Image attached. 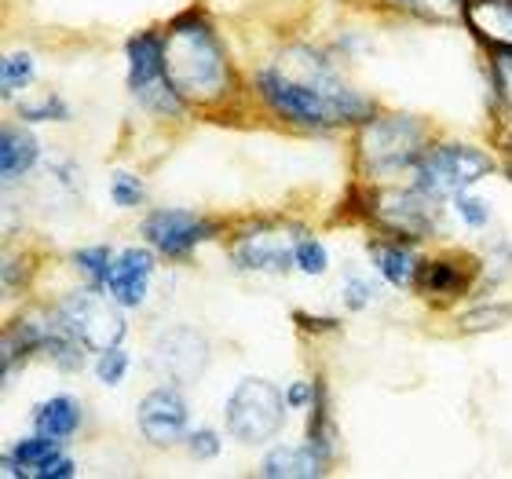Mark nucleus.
Returning <instances> with one entry per match:
<instances>
[{"label": "nucleus", "instance_id": "obj_1", "mask_svg": "<svg viewBox=\"0 0 512 479\" xmlns=\"http://www.w3.org/2000/svg\"><path fill=\"white\" fill-rule=\"evenodd\" d=\"M256 92L267 99V107L300 125H341V121H363L370 114V103L355 96L333 74V66L311 52L282 55L275 66H267L256 77Z\"/></svg>", "mask_w": 512, "mask_h": 479}, {"label": "nucleus", "instance_id": "obj_2", "mask_svg": "<svg viewBox=\"0 0 512 479\" xmlns=\"http://www.w3.org/2000/svg\"><path fill=\"white\" fill-rule=\"evenodd\" d=\"M161 59H165L172 92L183 103H216L231 85L224 48L205 22H176L161 37Z\"/></svg>", "mask_w": 512, "mask_h": 479}, {"label": "nucleus", "instance_id": "obj_3", "mask_svg": "<svg viewBox=\"0 0 512 479\" xmlns=\"http://www.w3.org/2000/svg\"><path fill=\"white\" fill-rule=\"evenodd\" d=\"M417 172V191H425L428 198H458L465 194L476 180H483L491 172V158L483 150L461 147V143H443V147L425 150L414 165Z\"/></svg>", "mask_w": 512, "mask_h": 479}, {"label": "nucleus", "instance_id": "obj_4", "mask_svg": "<svg viewBox=\"0 0 512 479\" xmlns=\"http://www.w3.org/2000/svg\"><path fill=\"white\" fill-rule=\"evenodd\" d=\"M286 425V399L278 395L275 384L249 377L235 388V395L227 399V428L238 443H267L275 439Z\"/></svg>", "mask_w": 512, "mask_h": 479}, {"label": "nucleus", "instance_id": "obj_5", "mask_svg": "<svg viewBox=\"0 0 512 479\" xmlns=\"http://www.w3.org/2000/svg\"><path fill=\"white\" fill-rule=\"evenodd\" d=\"M363 165L374 176H392L425 154V128L414 118H374L363 128Z\"/></svg>", "mask_w": 512, "mask_h": 479}, {"label": "nucleus", "instance_id": "obj_6", "mask_svg": "<svg viewBox=\"0 0 512 479\" xmlns=\"http://www.w3.org/2000/svg\"><path fill=\"white\" fill-rule=\"evenodd\" d=\"M55 311H59V319L70 326V333L85 344L88 352L103 355V352H110V348H118V341L125 337V322H121L118 308L99 297V289L66 293Z\"/></svg>", "mask_w": 512, "mask_h": 479}, {"label": "nucleus", "instance_id": "obj_7", "mask_svg": "<svg viewBox=\"0 0 512 479\" xmlns=\"http://www.w3.org/2000/svg\"><path fill=\"white\" fill-rule=\"evenodd\" d=\"M128 88L143 107L158 114H180L183 99L172 92L161 59V33H139L128 41Z\"/></svg>", "mask_w": 512, "mask_h": 479}, {"label": "nucleus", "instance_id": "obj_8", "mask_svg": "<svg viewBox=\"0 0 512 479\" xmlns=\"http://www.w3.org/2000/svg\"><path fill=\"white\" fill-rule=\"evenodd\" d=\"M374 216L388 231L406 238H425L436 231L439 202L425 191H384L374 198Z\"/></svg>", "mask_w": 512, "mask_h": 479}, {"label": "nucleus", "instance_id": "obj_9", "mask_svg": "<svg viewBox=\"0 0 512 479\" xmlns=\"http://www.w3.org/2000/svg\"><path fill=\"white\" fill-rule=\"evenodd\" d=\"M209 362V344L198 330H169L154 341V352H150V366L169 377L172 384H187L198 381Z\"/></svg>", "mask_w": 512, "mask_h": 479}, {"label": "nucleus", "instance_id": "obj_10", "mask_svg": "<svg viewBox=\"0 0 512 479\" xmlns=\"http://www.w3.org/2000/svg\"><path fill=\"white\" fill-rule=\"evenodd\" d=\"M187 399L176 388H154V392L139 403V432L154 443V447H172L187 436Z\"/></svg>", "mask_w": 512, "mask_h": 479}, {"label": "nucleus", "instance_id": "obj_11", "mask_svg": "<svg viewBox=\"0 0 512 479\" xmlns=\"http://www.w3.org/2000/svg\"><path fill=\"white\" fill-rule=\"evenodd\" d=\"M213 227L198 220V216L183 213V209H158L143 220V235L154 249H161L165 256H191L194 245L205 242Z\"/></svg>", "mask_w": 512, "mask_h": 479}, {"label": "nucleus", "instance_id": "obj_12", "mask_svg": "<svg viewBox=\"0 0 512 479\" xmlns=\"http://www.w3.org/2000/svg\"><path fill=\"white\" fill-rule=\"evenodd\" d=\"M297 245L289 242V235L282 231H253V235H242L235 245V260L238 267H249V271H289Z\"/></svg>", "mask_w": 512, "mask_h": 479}, {"label": "nucleus", "instance_id": "obj_13", "mask_svg": "<svg viewBox=\"0 0 512 479\" xmlns=\"http://www.w3.org/2000/svg\"><path fill=\"white\" fill-rule=\"evenodd\" d=\"M154 271V256L147 249H125L110 267V297L118 300L121 308H139L147 297V278Z\"/></svg>", "mask_w": 512, "mask_h": 479}, {"label": "nucleus", "instance_id": "obj_14", "mask_svg": "<svg viewBox=\"0 0 512 479\" xmlns=\"http://www.w3.org/2000/svg\"><path fill=\"white\" fill-rule=\"evenodd\" d=\"M465 19L494 48H512V0H469Z\"/></svg>", "mask_w": 512, "mask_h": 479}, {"label": "nucleus", "instance_id": "obj_15", "mask_svg": "<svg viewBox=\"0 0 512 479\" xmlns=\"http://www.w3.org/2000/svg\"><path fill=\"white\" fill-rule=\"evenodd\" d=\"M322 465H326V458H322L311 443H304V447H278L264 458L260 476H267V479H275V476L308 479V476H322Z\"/></svg>", "mask_w": 512, "mask_h": 479}, {"label": "nucleus", "instance_id": "obj_16", "mask_svg": "<svg viewBox=\"0 0 512 479\" xmlns=\"http://www.w3.org/2000/svg\"><path fill=\"white\" fill-rule=\"evenodd\" d=\"M33 425H37V436L63 443V439L74 436L77 425H81V406H77L74 399H66V395H59V399H48V403L37 406Z\"/></svg>", "mask_w": 512, "mask_h": 479}, {"label": "nucleus", "instance_id": "obj_17", "mask_svg": "<svg viewBox=\"0 0 512 479\" xmlns=\"http://www.w3.org/2000/svg\"><path fill=\"white\" fill-rule=\"evenodd\" d=\"M37 139L26 132V128H4L0 132V172H4V180H19L22 172L33 169V161H37Z\"/></svg>", "mask_w": 512, "mask_h": 479}, {"label": "nucleus", "instance_id": "obj_18", "mask_svg": "<svg viewBox=\"0 0 512 479\" xmlns=\"http://www.w3.org/2000/svg\"><path fill=\"white\" fill-rule=\"evenodd\" d=\"M52 458H59L55 439H44V436L22 439L19 447H15V454L4 458V476H41V469Z\"/></svg>", "mask_w": 512, "mask_h": 479}, {"label": "nucleus", "instance_id": "obj_19", "mask_svg": "<svg viewBox=\"0 0 512 479\" xmlns=\"http://www.w3.org/2000/svg\"><path fill=\"white\" fill-rule=\"evenodd\" d=\"M370 253H374V264L381 267V275L392 282V286H410L414 282V253L406 249V245H370Z\"/></svg>", "mask_w": 512, "mask_h": 479}, {"label": "nucleus", "instance_id": "obj_20", "mask_svg": "<svg viewBox=\"0 0 512 479\" xmlns=\"http://www.w3.org/2000/svg\"><path fill=\"white\" fill-rule=\"evenodd\" d=\"M469 286V275H461L450 260H436L421 271V289L428 293H447V297H461V289Z\"/></svg>", "mask_w": 512, "mask_h": 479}, {"label": "nucleus", "instance_id": "obj_21", "mask_svg": "<svg viewBox=\"0 0 512 479\" xmlns=\"http://www.w3.org/2000/svg\"><path fill=\"white\" fill-rule=\"evenodd\" d=\"M74 264L81 267L88 275V282H92V289H103L110 282V267H114V260H110V249L107 245H92V249H77L74 253Z\"/></svg>", "mask_w": 512, "mask_h": 479}, {"label": "nucleus", "instance_id": "obj_22", "mask_svg": "<svg viewBox=\"0 0 512 479\" xmlns=\"http://www.w3.org/2000/svg\"><path fill=\"white\" fill-rule=\"evenodd\" d=\"M512 319L509 304H487V308H476L469 315H461V333H483V330H498Z\"/></svg>", "mask_w": 512, "mask_h": 479}, {"label": "nucleus", "instance_id": "obj_23", "mask_svg": "<svg viewBox=\"0 0 512 479\" xmlns=\"http://www.w3.org/2000/svg\"><path fill=\"white\" fill-rule=\"evenodd\" d=\"M33 77V59L26 52H11L4 55V66H0V85H4V96L19 92V88L30 85Z\"/></svg>", "mask_w": 512, "mask_h": 479}, {"label": "nucleus", "instance_id": "obj_24", "mask_svg": "<svg viewBox=\"0 0 512 479\" xmlns=\"http://www.w3.org/2000/svg\"><path fill=\"white\" fill-rule=\"evenodd\" d=\"M395 4H403L406 11H414L421 19H432V22H450L454 15L465 11L469 0H395Z\"/></svg>", "mask_w": 512, "mask_h": 479}, {"label": "nucleus", "instance_id": "obj_25", "mask_svg": "<svg viewBox=\"0 0 512 479\" xmlns=\"http://www.w3.org/2000/svg\"><path fill=\"white\" fill-rule=\"evenodd\" d=\"M110 194H114V202H118L121 209H132V205L143 202V183H139L132 172H114Z\"/></svg>", "mask_w": 512, "mask_h": 479}, {"label": "nucleus", "instance_id": "obj_26", "mask_svg": "<svg viewBox=\"0 0 512 479\" xmlns=\"http://www.w3.org/2000/svg\"><path fill=\"white\" fill-rule=\"evenodd\" d=\"M293 260H297V267L308 271V275H322V271H326V249H322L315 238H300Z\"/></svg>", "mask_w": 512, "mask_h": 479}, {"label": "nucleus", "instance_id": "obj_27", "mask_svg": "<svg viewBox=\"0 0 512 479\" xmlns=\"http://www.w3.org/2000/svg\"><path fill=\"white\" fill-rule=\"evenodd\" d=\"M125 370H128V355L121 352V348H110V352L99 355L96 373H99V381L103 384H118L121 377H125Z\"/></svg>", "mask_w": 512, "mask_h": 479}, {"label": "nucleus", "instance_id": "obj_28", "mask_svg": "<svg viewBox=\"0 0 512 479\" xmlns=\"http://www.w3.org/2000/svg\"><path fill=\"white\" fill-rule=\"evenodd\" d=\"M22 118L26 121H66L63 99H48V103H26L22 107Z\"/></svg>", "mask_w": 512, "mask_h": 479}, {"label": "nucleus", "instance_id": "obj_29", "mask_svg": "<svg viewBox=\"0 0 512 479\" xmlns=\"http://www.w3.org/2000/svg\"><path fill=\"white\" fill-rule=\"evenodd\" d=\"M494 81L502 88L505 103L512 107V48H498V55H494Z\"/></svg>", "mask_w": 512, "mask_h": 479}, {"label": "nucleus", "instance_id": "obj_30", "mask_svg": "<svg viewBox=\"0 0 512 479\" xmlns=\"http://www.w3.org/2000/svg\"><path fill=\"white\" fill-rule=\"evenodd\" d=\"M458 213L465 216V224L469 227H487V220H491L487 202H480V198H465V194H458Z\"/></svg>", "mask_w": 512, "mask_h": 479}, {"label": "nucleus", "instance_id": "obj_31", "mask_svg": "<svg viewBox=\"0 0 512 479\" xmlns=\"http://www.w3.org/2000/svg\"><path fill=\"white\" fill-rule=\"evenodd\" d=\"M187 447H191V458H216L220 454V436L216 432H194L191 439H187Z\"/></svg>", "mask_w": 512, "mask_h": 479}, {"label": "nucleus", "instance_id": "obj_32", "mask_svg": "<svg viewBox=\"0 0 512 479\" xmlns=\"http://www.w3.org/2000/svg\"><path fill=\"white\" fill-rule=\"evenodd\" d=\"M344 289H348V297H344V300H348V308H366V304L374 300V293H377L366 278H355V275L348 278V286H344Z\"/></svg>", "mask_w": 512, "mask_h": 479}, {"label": "nucleus", "instance_id": "obj_33", "mask_svg": "<svg viewBox=\"0 0 512 479\" xmlns=\"http://www.w3.org/2000/svg\"><path fill=\"white\" fill-rule=\"evenodd\" d=\"M74 472H77V465L70 458H52L41 469V476L44 479H66V476H74Z\"/></svg>", "mask_w": 512, "mask_h": 479}, {"label": "nucleus", "instance_id": "obj_34", "mask_svg": "<svg viewBox=\"0 0 512 479\" xmlns=\"http://www.w3.org/2000/svg\"><path fill=\"white\" fill-rule=\"evenodd\" d=\"M308 399H311V388H308L304 381L293 384V388H289V395H286V403H289V406H304Z\"/></svg>", "mask_w": 512, "mask_h": 479}]
</instances>
